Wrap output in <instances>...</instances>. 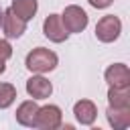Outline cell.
I'll list each match as a JSON object with an SVG mask.
<instances>
[{
  "label": "cell",
  "mask_w": 130,
  "mask_h": 130,
  "mask_svg": "<svg viewBox=\"0 0 130 130\" xmlns=\"http://www.w3.org/2000/svg\"><path fill=\"white\" fill-rule=\"evenodd\" d=\"M57 63H59L57 55L51 49H45V47L32 49L24 59V65L30 73H49L57 67Z\"/></svg>",
  "instance_id": "cell-1"
},
{
  "label": "cell",
  "mask_w": 130,
  "mask_h": 130,
  "mask_svg": "<svg viewBox=\"0 0 130 130\" xmlns=\"http://www.w3.org/2000/svg\"><path fill=\"white\" fill-rule=\"evenodd\" d=\"M87 12L81 8V6H77V4H69V6H65V10H63V14H61V22H63V26H65V30L71 35V32H81V30H85V26H87Z\"/></svg>",
  "instance_id": "cell-2"
},
{
  "label": "cell",
  "mask_w": 130,
  "mask_h": 130,
  "mask_svg": "<svg viewBox=\"0 0 130 130\" xmlns=\"http://www.w3.org/2000/svg\"><path fill=\"white\" fill-rule=\"evenodd\" d=\"M122 32V20L114 14H106L95 24V39L102 43H114Z\"/></svg>",
  "instance_id": "cell-3"
},
{
  "label": "cell",
  "mask_w": 130,
  "mask_h": 130,
  "mask_svg": "<svg viewBox=\"0 0 130 130\" xmlns=\"http://www.w3.org/2000/svg\"><path fill=\"white\" fill-rule=\"evenodd\" d=\"M63 122V114H61V108L55 106V104H49V106H43L37 110V116H35V124L32 128H41V130H55L59 128Z\"/></svg>",
  "instance_id": "cell-4"
},
{
  "label": "cell",
  "mask_w": 130,
  "mask_h": 130,
  "mask_svg": "<svg viewBox=\"0 0 130 130\" xmlns=\"http://www.w3.org/2000/svg\"><path fill=\"white\" fill-rule=\"evenodd\" d=\"M43 35H45L49 41H53V43H63V41H67L69 32L65 30V26H63V22H61V14H49V16L45 18V22H43Z\"/></svg>",
  "instance_id": "cell-5"
},
{
  "label": "cell",
  "mask_w": 130,
  "mask_h": 130,
  "mask_svg": "<svg viewBox=\"0 0 130 130\" xmlns=\"http://www.w3.org/2000/svg\"><path fill=\"white\" fill-rule=\"evenodd\" d=\"M26 93L32 100H47L53 93V85L47 77H43V73H37L26 79Z\"/></svg>",
  "instance_id": "cell-6"
},
{
  "label": "cell",
  "mask_w": 130,
  "mask_h": 130,
  "mask_svg": "<svg viewBox=\"0 0 130 130\" xmlns=\"http://www.w3.org/2000/svg\"><path fill=\"white\" fill-rule=\"evenodd\" d=\"M2 30H4V35L8 39H18L26 30V20L18 18L12 12V8H8V10L2 12Z\"/></svg>",
  "instance_id": "cell-7"
},
{
  "label": "cell",
  "mask_w": 130,
  "mask_h": 130,
  "mask_svg": "<svg viewBox=\"0 0 130 130\" xmlns=\"http://www.w3.org/2000/svg\"><path fill=\"white\" fill-rule=\"evenodd\" d=\"M108 85H114V87H122V85H130V69L128 65L124 63H114L106 69L104 73Z\"/></svg>",
  "instance_id": "cell-8"
},
{
  "label": "cell",
  "mask_w": 130,
  "mask_h": 130,
  "mask_svg": "<svg viewBox=\"0 0 130 130\" xmlns=\"http://www.w3.org/2000/svg\"><path fill=\"white\" fill-rule=\"evenodd\" d=\"M73 114H75V120L81 126H91L98 118V108L91 100H79L73 106Z\"/></svg>",
  "instance_id": "cell-9"
},
{
  "label": "cell",
  "mask_w": 130,
  "mask_h": 130,
  "mask_svg": "<svg viewBox=\"0 0 130 130\" xmlns=\"http://www.w3.org/2000/svg\"><path fill=\"white\" fill-rule=\"evenodd\" d=\"M106 118H108V124L114 130H126L130 126V108H112V106H108Z\"/></svg>",
  "instance_id": "cell-10"
},
{
  "label": "cell",
  "mask_w": 130,
  "mask_h": 130,
  "mask_svg": "<svg viewBox=\"0 0 130 130\" xmlns=\"http://www.w3.org/2000/svg\"><path fill=\"white\" fill-rule=\"evenodd\" d=\"M37 110H39V106H37L35 100H26V102H22V104L16 108V122H18L20 126H28V128H32Z\"/></svg>",
  "instance_id": "cell-11"
},
{
  "label": "cell",
  "mask_w": 130,
  "mask_h": 130,
  "mask_svg": "<svg viewBox=\"0 0 130 130\" xmlns=\"http://www.w3.org/2000/svg\"><path fill=\"white\" fill-rule=\"evenodd\" d=\"M108 104L112 108H130V85H122V87L110 85Z\"/></svg>",
  "instance_id": "cell-12"
},
{
  "label": "cell",
  "mask_w": 130,
  "mask_h": 130,
  "mask_svg": "<svg viewBox=\"0 0 130 130\" xmlns=\"http://www.w3.org/2000/svg\"><path fill=\"white\" fill-rule=\"evenodd\" d=\"M12 12L22 18V20H30L35 14H37V8H39V2L37 0H12Z\"/></svg>",
  "instance_id": "cell-13"
},
{
  "label": "cell",
  "mask_w": 130,
  "mask_h": 130,
  "mask_svg": "<svg viewBox=\"0 0 130 130\" xmlns=\"http://www.w3.org/2000/svg\"><path fill=\"white\" fill-rule=\"evenodd\" d=\"M16 100V87L12 83H0V110H6Z\"/></svg>",
  "instance_id": "cell-14"
},
{
  "label": "cell",
  "mask_w": 130,
  "mask_h": 130,
  "mask_svg": "<svg viewBox=\"0 0 130 130\" xmlns=\"http://www.w3.org/2000/svg\"><path fill=\"white\" fill-rule=\"evenodd\" d=\"M12 57V47H10V43L6 41V39H0V59H10Z\"/></svg>",
  "instance_id": "cell-15"
},
{
  "label": "cell",
  "mask_w": 130,
  "mask_h": 130,
  "mask_svg": "<svg viewBox=\"0 0 130 130\" xmlns=\"http://www.w3.org/2000/svg\"><path fill=\"white\" fill-rule=\"evenodd\" d=\"M87 2H89L93 8H108L114 0H87Z\"/></svg>",
  "instance_id": "cell-16"
},
{
  "label": "cell",
  "mask_w": 130,
  "mask_h": 130,
  "mask_svg": "<svg viewBox=\"0 0 130 130\" xmlns=\"http://www.w3.org/2000/svg\"><path fill=\"white\" fill-rule=\"evenodd\" d=\"M4 71H6V61H4V59H0V75H2Z\"/></svg>",
  "instance_id": "cell-17"
},
{
  "label": "cell",
  "mask_w": 130,
  "mask_h": 130,
  "mask_svg": "<svg viewBox=\"0 0 130 130\" xmlns=\"http://www.w3.org/2000/svg\"><path fill=\"white\" fill-rule=\"evenodd\" d=\"M2 12H4V10H2V6H0V26H2Z\"/></svg>",
  "instance_id": "cell-18"
}]
</instances>
